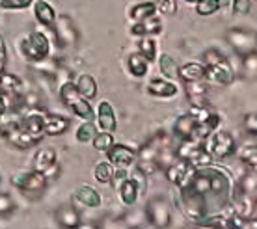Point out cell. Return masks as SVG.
<instances>
[{"label": "cell", "instance_id": "29", "mask_svg": "<svg viewBox=\"0 0 257 229\" xmlns=\"http://www.w3.org/2000/svg\"><path fill=\"white\" fill-rule=\"evenodd\" d=\"M117 197H119V201L123 205H127V207H133L136 205L138 201V197H140V192H138V186L136 183L131 179V173H128V177L117 185Z\"/></svg>", "mask_w": 257, "mask_h": 229}, {"label": "cell", "instance_id": "31", "mask_svg": "<svg viewBox=\"0 0 257 229\" xmlns=\"http://www.w3.org/2000/svg\"><path fill=\"white\" fill-rule=\"evenodd\" d=\"M127 71L135 78H144L149 73V62L138 51L131 52L127 56Z\"/></svg>", "mask_w": 257, "mask_h": 229}, {"label": "cell", "instance_id": "58", "mask_svg": "<svg viewBox=\"0 0 257 229\" xmlns=\"http://www.w3.org/2000/svg\"><path fill=\"white\" fill-rule=\"evenodd\" d=\"M0 185H2V179H0Z\"/></svg>", "mask_w": 257, "mask_h": 229}, {"label": "cell", "instance_id": "33", "mask_svg": "<svg viewBox=\"0 0 257 229\" xmlns=\"http://www.w3.org/2000/svg\"><path fill=\"white\" fill-rule=\"evenodd\" d=\"M75 86H77V89L80 91V95L86 97L88 101H93L97 97V93H99V86H97V80L93 78L91 75H78L75 80Z\"/></svg>", "mask_w": 257, "mask_h": 229}, {"label": "cell", "instance_id": "35", "mask_svg": "<svg viewBox=\"0 0 257 229\" xmlns=\"http://www.w3.org/2000/svg\"><path fill=\"white\" fill-rule=\"evenodd\" d=\"M179 67L181 65L177 64V60L174 56H170V54H161L159 56V71H161V75L168 80H181L179 78Z\"/></svg>", "mask_w": 257, "mask_h": 229}, {"label": "cell", "instance_id": "30", "mask_svg": "<svg viewBox=\"0 0 257 229\" xmlns=\"http://www.w3.org/2000/svg\"><path fill=\"white\" fill-rule=\"evenodd\" d=\"M181 82H198L205 80V65L201 62H187L179 67Z\"/></svg>", "mask_w": 257, "mask_h": 229}, {"label": "cell", "instance_id": "43", "mask_svg": "<svg viewBox=\"0 0 257 229\" xmlns=\"http://www.w3.org/2000/svg\"><path fill=\"white\" fill-rule=\"evenodd\" d=\"M116 144V138H114V134L112 133H103V131H99L97 133V136L91 140V146H93V149L99 153H106L110 149V147Z\"/></svg>", "mask_w": 257, "mask_h": 229}, {"label": "cell", "instance_id": "48", "mask_svg": "<svg viewBox=\"0 0 257 229\" xmlns=\"http://www.w3.org/2000/svg\"><path fill=\"white\" fill-rule=\"evenodd\" d=\"M242 129L246 134H250L253 138H257V112H250L244 116L242 120Z\"/></svg>", "mask_w": 257, "mask_h": 229}, {"label": "cell", "instance_id": "41", "mask_svg": "<svg viewBox=\"0 0 257 229\" xmlns=\"http://www.w3.org/2000/svg\"><path fill=\"white\" fill-rule=\"evenodd\" d=\"M97 133H99V129H97L95 121H84L82 125H78L75 138L80 144H91V140L97 136Z\"/></svg>", "mask_w": 257, "mask_h": 229}, {"label": "cell", "instance_id": "52", "mask_svg": "<svg viewBox=\"0 0 257 229\" xmlns=\"http://www.w3.org/2000/svg\"><path fill=\"white\" fill-rule=\"evenodd\" d=\"M6 65H8V47L4 38L0 36V75L6 71Z\"/></svg>", "mask_w": 257, "mask_h": 229}, {"label": "cell", "instance_id": "22", "mask_svg": "<svg viewBox=\"0 0 257 229\" xmlns=\"http://www.w3.org/2000/svg\"><path fill=\"white\" fill-rule=\"evenodd\" d=\"M97 229H140L135 214H106L97 220Z\"/></svg>", "mask_w": 257, "mask_h": 229}, {"label": "cell", "instance_id": "54", "mask_svg": "<svg viewBox=\"0 0 257 229\" xmlns=\"http://www.w3.org/2000/svg\"><path fill=\"white\" fill-rule=\"evenodd\" d=\"M246 225H248V229H257V218H250L248 222H246Z\"/></svg>", "mask_w": 257, "mask_h": 229}, {"label": "cell", "instance_id": "47", "mask_svg": "<svg viewBox=\"0 0 257 229\" xmlns=\"http://www.w3.org/2000/svg\"><path fill=\"white\" fill-rule=\"evenodd\" d=\"M157 4V12L168 17H174L177 13V0H155Z\"/></svg>", "mask_w": 257, "mask_h": 229}, {"label": "cell", "instance_id": "51", "mask_svg": "<svg viewBox=\"0 0 257 229\" xmlns=\"http://www.w3.org/2000/svg\"><path fill=\"white\" fill-rule=\"evenodd\" d=\"M60 173H62V166H60V162L56 160L51 168H47L45 172H43V175H45L49 181H56V179H60Z\"/></svg>", "mask_w": 257, "mask_h": 229}, {"label": "cell", "instance_id": "37", "mask_svg": "<svg viewBox=\"0 0 257 229\" xmlns=\"http://www.w3.org/2000/svg\"><path fill=\"white\" fill-rule=\"evenodd\" d=\"M227 2H231V0H196L194 12L198 13L199 17H211L214 13H218Z\"/></svg>", "mask_w": 257, "mask_h": 229}, {"label": "cell", "instance_id": "34", "mask_svg": "<svg viewBox=\"0 0 257 229\" xmlns=\"http://www.w3.org/2000/svg\"><path fill=\"white\" fill-rule=\"evenodd\" d=\"M188 114L192 116L198 125H203V123H216L220 125V116L218 112H214L211 104H205V106H190L188 108Z\"/></svg>", "mask_w": 257, "mask_h": 229}, {"label": "cell", "instance_id": "13", "mask_svg": "<svg viewBox=\"0 0 257 229\" xmlns=\"http://www.w3.org/2000/svg\"><path fill=\"white\" fill-rule=\"evenodd\" d=\"M43 116H45V110L43 108H34L28 110L23 118H19V125L23 127V131L30 134L38 144L45 138V133H43Z\"/></svg>", "mask_w": 257, "mask_h": 229}, {"label": "cell", "instance_id": "15", "mask_svg": "<svg viewBox=\"0 0 257 229\" xmlns=\"http://www.w3.org/2000/svg\"><path fill=\"white\" fill-rule=\"evenodd\" d=\"M194 170H196V168L188 164L187 160L175 159L168 168H164V175H166L168 183H172V185H175L177 188H181V186H185L188 181H190Z\"/></svg>", "mask_w": 257, "mask_h": 229}, {"label": "cell", "instance_id": "45", "mask_svg": "<svg viewBox=\"0 0 257 229\" xmlns=\"http://www.w3.org/2000/svg\"><path fill=\"white\" fill-rule=\"evenodd\" d=\"M224 60H227V56L220 49H216V47H211V49L203 51V54H201V64L203 65L218 64V62H224Z\"/></svg>", "mask_w": 257, "mask_h": 229}, {"label": "cell", "instance_id": "25", "mask_svg": "<svg viewBox=\"0 0 257 229\" xmlns=\"http://www.w3.org/2000/svg\"><path fill=\"white\" fill-rule=\"evenodd\" d=\"M71 120L60 114H49L45 112L43 116V133L45 136H62L69 131Z\"/></svg>", "mask_w": 257, "mask_h": 229}, {"label": "cell", "instance_id": "36", "mask_svg": "<svg viewBox=\"0 0 257 229\" xmlns=\"http://www.w3.org/2000/svg\"><path fill=\"white\" fill-rule=\"evenodd\" d=\"M138 52L148 60L149 64H153L155 60H159V43L153 36H144L138 38Z\"/></svg>", "mask_w": 257, "mask_h": 229}, {"label": "cell", "instance_id": "53", "mask_svg": "<svg viewBox=\"0 0 257 229\" xmlns=\"http://www.w3.org/2000/svg\"><path fill=\"white\" fill-rule=\"evenodd\" d=\"M78 229H97V223L95 222H82L78 225Z\"/></svg>", "mask_w": 257, "mask_h": 229}, {"label": "cell", "instance_id": "38", "mask_svg": "<svg viewBox=\"0 0 257 229\" xmlns=\"http://www.w3.org/2000/svg\"><path fill=\"white\" fill-rule=\"evenodd\" d=\"M114 173H116V168L110 164L108 160H101L93 168V175L99 185H110L114 181Z\"/></svg>", "mask_w": 257, "mask_h": 229}, {"label": "cell", "instance_id": "39", "mask_svg": "<svg viewBox=\"0 0 257 229\" xmlns=\"http://www.w3.org/2000/svg\"><path fill=\"white\" fill-rule=\"evenodd\" d=\"M187 162L194 168H205V166H211L214 162L212 159V155L205 149L203 144H199L192 153H190V157L187 159Z\"/></svg>", "mask_w": 257, "mask_h": 229}, {"label": "cell", "instance_id": "49", "mask_svg": "<svg viewBox=\"0 0 257 229\" xmlns=\"http://www.w3.org/2000/svg\"><path fill=\"white\" fill-rule=\"evenodd\" d=\"M131 179L136 183V186H138V192H140V196L142 194H146V190H148V175L142 172L140 168H136L135 172L131 173Z\"/></svg>", "mask_w": 257, "mask_h": 229}, {"label": "cell", "instance_id": "17", "mask_svg": "<svg viewBox=\"0 0 257 229\" xmlns=\"http://www.w3.org/2000/svg\"><path fill=\"white\" fill-rule=\"evenodd\" d=\"M148 93L151 97H157V99H174V97L179 95V84L174 82V80H168V78H151L146 86Z\"/></svg>", "mask_w": 257, "mask_h": 229}, {"label": "cell", "instance_id": "18", "mask_svg": "<svg viewBox=\"0 0 257 229\" xmlns=\"http://www.w3.org/2000/svg\"><path fill=\"white\" fill-rule=\"evenodd\" d=\"M95 123L97 129L103 133H114L117 129V118L116 110L112 106V102L101 101L95 108Z\"/></svg>", "mask_w": 257, "mask_h": 229}, {"label": "cell", "instance_id": "32", "mask_svg": "<svg viewBox=\"0 0 257 229\" xmlns=\"http://www.w3.org/2000/svg\"><path fill=\"white\" fill-rule=\"evenodd\" d=\"M0 91H4L8 95H23L25 93V84L17 75L4 71L0 75Z\"/></svg>", "mask_w": 257, "mask_h": 229}, {"label": "cell", "instance_id": "20", "mask_svg": "<svg viewBox=\"0 0 257 229\" xmlns=\"http://www.w3.org/2000/svg\"><path fill=\"white\" fill-rule=\"evenodd\" d=\"M73 205L75 207H84V209H99L103 205V197H101V192L95 190L93 186L90 185H82L78 186L75 194H73Z\"/></svg>", "mask_w": 257, "mask_h": 229}, {"label": "cell", "instance_id": "55", "mask_svg": "<svg viewBox=\"0 0 257 229\" xmlns=\"http://www.w3.org/2000/svg\"><path fill=\"white\" fill-rule=\"evenodd\" d=\"M185 229H209L207 225H201V223H190V225H187Z\"/></svg>", "mask_w": 257, "mask_h": 229}, {"label": "cell", "instance_id": "44", "mask_svg": "<svg viewBox=\"0 0 257 229\" xmlns=\"http://www.w3.org/2000/svg\"><path fill=\"white\" fill-rule=\"evenodd\" d=\"M15 209H17L15 199L8 192H0V218L12 216L13 212H15Z\"/></svg>", "mask_w": 257, "mask_h": 229}, {"label": "cell", "instance_id": "27", "mask_svg": "<svg viewBox=\"0 0 257 229\" xmlns=\"http://www.w3.org/2000/svg\"><path fill=\"white\" fill-rule=\"evenodd\" d=\"M128 19L131 23H138V21H144L148 17H153L157 15V4L155 0H142V2H136L133 6H128Z\"/></svg>", "mask_w": 257, "mask_h": 229}, {"label": "cell", "instance_id": "6", "mask_svg": "<svg viewBox=\"0 0 257 229\" xmlns=\"http://www.w3.org/2000/svg\"><path fill=\"white\" fill-rule=\"evenodd\" d=\"M52 34H54V43L60 49H75L80 41V30L73 17L67 13L58 15V19L52 26Z\"/></svg>", "mask_w": 257, "mask_h": 229}, {"label": "cell", "instance_id": "23", "mask_svg": "<svg viewBox=\"0 0 257 229\" xmlns=\"http://www.w3.org/2000/svg\"><path fill=\"white\" fill-rule=\"evenodd\" d=\"M162 30H164L162 19L159 15H153V17H148V19L144 21L133 23L128 32H131L133 38H144V36H153V38H157L159 34H162Z\"/></svg>", "mask_w": 257, "mask_h": 229}, {"label": "cell", "instance_id": "42", "mask_svg": "<svg viewBox=\"0 0 257 229\" xmlns=\"http://www.w3.org/2000/svg\"><path fill=\"white\" fill-rule=\"evenodd\" d=\"M238 159L240 162L248 168V170H253L257 172V146H246V147H237Z\"/></svg>", "mask_w": 257, "mask_h": 229}, {"label": "cell", "instance_id": "56", "mask_svg": "<svg viewBox=\"0 0 257 229\" xmlns=\"http://www.w3.org/2000/svg\"><path fill=\"white\" fill-rule=\"evenodd\" d=\"M251 196H253V201H255V205H257V188L253 192H251Z\"/></svg>", "mask_w": 257, "mask_h": 229}, {"label": "cell", "instance_id": "46", "mask_svg": "<svg viewBox=\"0 0 257 229\" xmlns=\"http://www.w3.org/2000/svg\"><path fill=\"white\" fill-rule=\"evenodd\" d=\"M34 4V0H0V10L4 12H19Z\"/></svg>", "mask_w": 257, "mask_h": 229}, {"label": "cell", "instance_id": "11", "mask_svg": "<svg viewBox=\"0 0 257 229\" xmlns=\"http://www.w3.org/2000/svg\"><path fill=\"white\" fill-rule=\"evenodd\" d=\"M229 209H231V212H235L240 220L248 222V220L253 218V214H255L257 205H255V201H253V196H251V194L238 190L237 186H235V188H233V196H231Z\"/></svg>", "mask_w": 257, "mask_h": 229}, {"label": "cell", "instance_id": "4", "mask_svg": "<svg viewBox=\"0 0 257 229\" xmlns=\"http://www.w3.org/2000/svg\"><path fill=\"white\" fill-rule=\"evenodd\" d=\"M144 216L149 225L155 229H168L172 225V203L166 196L157 194L149 197L146 207H144Z\"/></svg>", "mask_w": 257, "mask_h": 229}, {"label": "cell", "instance_id": "57", "mask_svg": "<svg viewBox=\"0 0 257 229\" xmlns=\"http://www.w3.org/2000/svg\"><path fill=\"white\" fill-rule=\"evenodd\" d=\"M187 2H192V4H194V2H196V0H187Z\"/></svg>", "mask_w": 257, "mask_h": 229}, {"label": "cell", "instance_id": "7", "mask_svg": "<svg viewBox=\"0 0 257 229\" xmlns=\"http://www.w3.org/2000/svg\"><path fill=\"white\" fill-rule=\"evenodd\" d=\"M225 41L233 49V52L238 54V56H244V54L257 51V32L251 30V28L231 26L225 32Z\"/></svg>", "mask_w": 257, "mask_h": 229}, {"label": "cell", "instance_id": "40", "mask_svg": "<svg viewBox=\"0 0 257 229\" xmlns=\"http://www.w3.org/2000/svg\"><path fill=\"white\" fill-rule=\"evenodd\" d=\"M240 75L246 80H257V51L240 56Z\"/></svg>", "mask_w": 257, "mask_h": 229}, {"label": "cell", "instance_id": "26", "mask_svg": "<svg viewBox=\"0 0 257 229\" xmlns=\"http://www.w3.org/2000/svg\"><path fill=\"white\" fill-rule=\"evenodd\" d=\"M196 129H198V123H196V120L187 112V114H181L179 118L175 120L172 133H174V136L179 138V140H190V138H194V134H196Z\"/></svg>", "mask_w": 257, "mask_h": 229}, {"label": "cell", "instance_id": "28", "mask_svg": "<svg viewBox=\"0 0 257 229\" xmlns=\"http://www.w3.org/2000/svg\"><path fill=\"white\" fill-rule=\"evenodd\" d=\"M58 160V155H56V149L54 147H41L38 151L34 153V159H32V170L36 172H45L47 168H51L54 162Z\"/></svg>", "mask_w": 257, "mask_h": 229}, {"label": "cell", "instance_id": "10", "mask_svg": "<svg viewBox=\"0 0 257 229\" xmlns=\"http://www.w3.org/2000/svg\"><path fill=\"white\" fill-rule=\"evenodd\" d=\"M168 146H172V138H170L166 133L153 134V136L136 151L138 153V160H136V162H157L161 151ZM157 164H159V162H157ZM159 168H161V166H159Z\"/></svg>", "mask_w": 257, "mask_h": 229}, {"label": "cell", "instance_id": "21", "mask_svg": "<svg viewBox=\"0 0 257 229\" xmlns=\"http://www.w3.org/2000/svg\"><path fill=\"white\" fill-rule=\"evenodd\" d=\"M54 222L58 223V227L62 229H78V225L82 223V216L80 210L73 203L60 205L58 209L54 210Z\"/></svg>", "mask_w": 257, "mask_h": 229}, {"label": "cell", "instance_id": "1", "mask_svg": "<svg viewBox=\"0 0 257 229\" xmlns=\"http://www.w3.org/2000/svg\"><path fill=\"white\" fill-rule=\"evenodd\" d=\"M233 188L231 175L224 168L214 164L196 168L190 181L179 188L177 205L190 223H199L209 214L229 207Z\"/></svg>", "mask_w": 257, "mask_h": 229}, {"label": "cell", "instance_id": "19", "mask_svg": "<svg viewBox=\"0 0 257 229\" xmlns=\"http://www.w3.org/2000/svg\"><path fill=\"white\" fill-rule=\"evenodd\" d=\"M183 93H185L190 106H205V104H209V84L205 80L183 82Z\"/></svg>", "mask_w": 257, "mask_h": 229}, {"label": "cell", "instance_id": "16", "mask_svg": "<svg viewBox=\"0 0 257 229\" xmlns=\"http://www.w3.org/2000/svg\"><path fill=\"white\" fill-rule=\"evenodd\" d=\"M201 225H207L209 229H244L246 222L240 220V218L231 212V214H224L222 212H214V214H209L201 220Z\"/></svg>", "mask_w": 257, "mask_h": 229}, {"label": "cell", "instance_id": "12", "mask_svg": "<svg viewBox=\"0 0 257 229\" xmlns=\"http://www.w3.org/2000/svg\"><path fill=\"white\" fill-rule=\"evenodd\" d=\"M235 80V71H233L229 60L218 62V64L205 65V82L214 86H229Z\"/></svg>", "mask_w": 257, "mask_h": 229}, {"label": "cell", "instance_id": "2", "mask_svg": "<svg viewBox=\"0 0 257 229\" xmlns=\"http://www.w3.org/2000/svg\"><path fill=\"white\" fill-rule=\"evenodd\" d=\"M17 49H19L21 56L25 58L26 62L38 65L51 58L52 43L45 32L32 30V32H28L26 36H23V38L19 39Z\"/></svg>", "mask_w": 257, "mask_h": 229}, {"label": "cell", "instance_id": "14", "mask_svg": "<svg viewBox=\"0 0 257 229\" xmlns=\"http://www.w3.org/2000/svg\"><path fill=\"white\" fill-rule=\"evenodd\" d=\"M106 160L114 168H131L133 164H136L138 160V153L136 149H133L131 146H125V144H114L106 151Z\"/></svg>", "mask_w": 257, "mask_h": 229}, {"label": "cell", "instance_id": "24", "mask_svg": "<svg viewBox=\"0 0 257 229\" xmlns=\"http://www.w3.org/2000/svg\"><path fill=\"white\" fill-rule=\"evenodd\" d=\"M34 17L43 28H49L52 30V26L58 19V13H56V8L52 6L49 0H34Z\"/></svg>", "mask_w": 257, "mask_h": 229}, {"label": "cell", "instance_id": "5", "mask_svg": "<svg viewBox=\"0 0 257 229\" xmlns=\"http://www.w3.org/2000/svg\"><path fill=\"white\" fill-rule=\"evenodd\" d=\"M12 185L21 190L26 197L30 199H38L45 194L47 186H49V179L41 172L36 170H26V172H19L12 175Z\"/></svg>", "mask_w": 257, "mask_h": 229}, {"label": "cell", "instance_id": "8", "mask_svg": "<svg viewBox=\"0 0 257 229\" xmlns=\"http://www.w3.org/2000/svg\"><path fill=\"white\" fill-rule=\"evenodd\" d=\"M205 149L212 155V159L224 160L237 153V140L227 131H214V133L203 142Z\"/></svg>", "mask_w": 257, "mask_h": 229}, {"label": "cell", "instance_id": "9", "mask_svg": "<svg viewBox=\"0 0 257 229\" xmlns=\"http://www.w3.org/2000/svg\"><path fill=\"white\" fill-rule=\"evenodd\" d=\"M0 134L6 138V142L10 146H13L19 151H26L30 147L38 146V142L34 140L28 133L23 131V127L19 125V120H10L0 127Z\"/></svg>", "mask_w": 257, "mask_h": 229}, {"label": "cell", "instance_id": "3", "mask_svg": "<svg viewBox=\"0 0 257 229\" xmlns=\"http://www.w3.org/2000/svg\"><path fill=\"white\" fill-rule=\"evenodd\" d=\"M60 101L65 108L69 110L73 116H77L78 120L84 121H93L95 118V110H93V104L91 101H88L86 97L80 95V91L77 89L75 82H64L58 89Z\"/></svg>", "mask_w": 257, "mask_h": 229}, {"label": "cell", "instance_id": "50", "mask_svg": "<svg viewBox=\"0 0 257 229\" xmlns=\"http://www.w3.org/2000/svg\"><path fill=\"white\" fill-rule=\"evenodd\" d=\"M231 12L238 17L251 12V0H231Z\"/></svg>", "mask_w": 257, "mask_h": 229}]
</instances>
